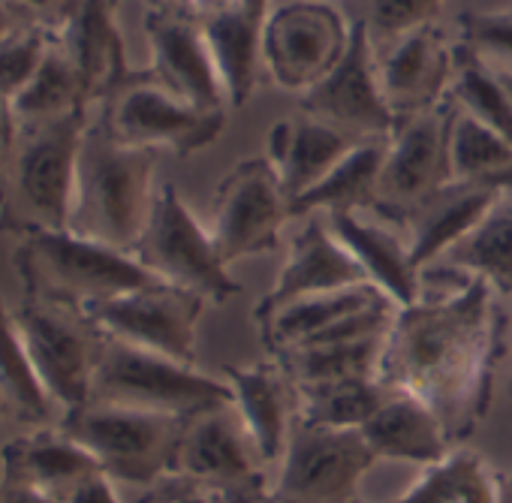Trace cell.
I'll return each instance as SVG.
<instances>
[{
  "instance_id": "cell-1",
  "label": "cell",
  "mask_w": 512,
  "mask_h": 503,
  "mask_svg": "<svg viewBox=\"0 0 512 503\" xmlns=\"http://www.w3.org/2000/svg\"><path fill=\"white\" fill-rule=\"evenodd\" d=\"M503 353L497 293L476 275L437 266L422 272V293L398 308L380 380L425 401L458 446L482 422Z\"/></svg>"
},
{
  "instance_id": "cell-2",
  "label": "cell",
  "mask_w": 512,
  "mask_h": 503,
  "mask_svg": "<svg viewBox=\"0 0 512 503\" xmlns=\"http://www.w3.org/2000/svg\"><path fill=\"white\" fill-rule=\"evenodd\" d=\"M157 151L118 139L103 115H94L82 139L70 229L133 254L157 199Z\"/></svg>"
},
{
  "instance_id": "cell-3",
  "label": "cell",
  "mask_w": 512,
  "mask_h": 503,
  "mask_svg": "<svg viewBox=\"0 0 512 503\" xmlns=\"http://www.w3.org/2000/svg\"><path fill=\"white\" fill-rule=\"evenodd\" d=\"M91 109L16 124V142L7 172V193L0 205V229L19 235L40 229H70L76 169Z\"/></svg>"
},
{
  "instance_id": "cell-4",
  "label": "cell",
  "mask_w": 512,
  "mask_h": 503,
  "mask_svg": "<svg viewBox=\"0 0 512 503\" xmlns=\"http://www.w3.org/2000/svg\"><path fill=\"white\" fill-rule=\"evenodd\" d=\"M13 266L25 299L85 311L121 293L160 284L127 250L76 235L73 229H40L19 235Z\"/></svg>"
},
{
  "instance_id": "cell-5",
  "label": "cell",
  "mask_w": 512,
  "mask_h": 503,
  "mask_svg": "<svg viewBox=\"0 0 512 503\" xmlns=\"http://www.w3.org/2000/svg\"><path fill=\"white\" fill-rule=\"evenodd\" d=\"M91 401L193 419L232 404V389L223 377H211L193 362L106 338L94 371Z\"/></svg>"
},
{
  "instance_id": "cell-6",
  "label": "cell",
  "mask_w": 512,
  "mask_h": 503,
  "mask_svg": "<svg viewBox=\"0 0 512 503\" xmlns=\"http://www.w3.org/2000/svg\"><path fill=\"white\" fill-rule=\"evenodd\" d=\"M58 425L94 455L109 479L154 488L175 476L187 419L88 401L64 413Z\"/></svg>"
},
{
  "instance_id": "cell-7",
  "label": "cell",
  "mask_w": 512,
  "mask_h": 503,
  "mask_svg": "<svg viewBox=\"0 0 512 503\" xmlns=\"http://www.w3.org/2000/svg\"><path fill=\"white\" fill-rule=\"evenodd\" d=\"M133 257L160 284L187 290L208 305H226L241 293L208 232V223L190 211L175 184L157 187L151 217L133 247Z\"/></svg>"
},
{
  "instance_id": "cell-8",
  "label": "cell",
  "mask_w": 512,
  "mask_h": 503,
  "mask_svg": "<svg viewBox=\"0 0 512 503\" xmlns=\"http://www.w3.org/2000/svg\"><path fill=\"white\" fill-rule=\"evenodd\" d=\"M13 323L61 416L88 404L106 335L85 317V311L22 299V305L13 308Z\"/></svg>"
},
{
  "instance_id": "cell-9",
  "label": "cell",
  "mask_w": 512,
  "mask_h": 503,
  "mask_svg": "<svg viewBox=\"0 0 512 503\" xmlns=\"http://www.w3.org/2000/svg\"><path fill=\"white\" fill-rule=\"evenodd\" d=\"M290 199L269 157L238 160L214 187L208 232L226 266L281 247Z\"/></svg>"
},
{
  "instance_id": "cell-10",
  "label": "cell",
  "mask_w": 512,
  "mask_h": 503,
  "mask_svg": "<svg viewBox=\"0 0 512 503\" xmlns=\"http://www.w3.org/2000/svg\"><path fill=\"white\" fill-rule=\"evenodd\" d=\"M377 461L362 431L296 422L272 494L281 503H353Z\"/></svg>"
},
{
  "instance_id": "cell-11",
  "label": "cell",
  "mask_w": 512,
  "mask_h": 503,
  "mask_svg": "<svg viewBox=\"0 0 512 503\" xmlns=\"http://www.w3.org/2000/svg\"><path fill=\"white\" fill-rule=\"evenodd\" d=\"M353 25L326 0H296L269 13L263 25V70L290 94L323 82L347 55Z\"/></svg>"
},
{
  "instance_id": "cell-12",
  "label": "cell",
  "mask_w": 512,
  "mask_h": 503,
  "mask_svg": "<svg viewBox=\"0 0 512 503\" xmlns=\"http://www.w3.org/2000/svg\"><path fill=\"white\" fill-rule=\"evenodd\" d=\"M109 130L127 145L190 157L205 151L226 130V112H202L160 88L145 70L97 106Z\"/></svg>"
},
{
  "instance_id": "cell-13",
  "label": "cell",
  "mask_w": 512,
  "mask_h": 503,
  "mask_svg": "<svg viewBox=\"0 0 512 503\" xmlns=\"http://www.w3.org/2000/svg\"><path fill=\"white\" fill-rule=\"evenodd\" d=\"M205 305V299L187 290L148 284L85 308V317L106 338L196 365L199 323Z\"/></svg>"
},
{
  "instance_id": "cell-14",
  "label": "cell",
  "mask_w": 512,
  "mask_h": 503,
  "mask_svg": "<svg viewBox=\"0 0 512 503\" xmlns=\"http://www.w3.org/2000/svg\"><path fill=\"white\" fill-rule=\"evenodd\" d=\"M455 103H443L401 118L386 139V157L380 172V211L377 217L398 223V217L452 181L449 169V133H452Z\"/></svg>"
},
{
  "instance_id": "cell-15",
  "label": "cell",
  "mask_w": 512,
  "mask_h": 503,
  "mask_svg": "<svg viewBox=\"0 0 512 503\" xmlns=\"http://www.w3.org/2000/svg\"><path fill=\"white\" fill-rule=\"evenodd\" d=\"M299 109L353 139H389L398 118L383 100L377 79V49L368 22H353L341 64L299 97Z\"/></svg>"
},
{
  "instance_id": "cell-16",
  "label": "cell",
  "mask_w": 512,
  "mask_h": 503,
  "mask_svg": "<svg viewBox=\"0 0 512 503\" xmlns=\"http://www.w3.org/2000/svg\"><path fill=\"white\" fill-rule=\"evenodd\" d=\"M142 28L151 52V64L145 73L160 88L202 112L229 109L202 34V22L193 10L145 4Z\"/></svg>"
},
{
  "instance_id": "cell-17",
  "label": "cell",
  "mask_w": 512,
  "mask_h": 503,
  "mask_svg": "<svg viewBox=\"0 0 512 503\" xmlns=\"http://www.w3.org/2000/svg\"><path fill=\"white\" fill-rule=\"evenodd\" d=\"M175 476H184L214 494L266 482L269 467L232 404L187 419Z\"/></svg>"
},
{
  "instance_id": "cell-18",
  "label": "cell",
  "mask_w": 512,
  "mask_h": 503,
  "mask_svg": "<svg viewBox=\"0 0 512 503\" xmlns=\"http://www.w3.org/2000/svg\"><path fill=\"white\" fill-rule=\"evenodd\" d=\"M380 46L386 49L377 52V79L383 100L398 121L446 100L455 67V43H449L437 25L407 31Z\"/></svg>"
},
{
  "instance_id": "cell-19",
  "label": "cell",
  "mask_w": 512,
  "mask_h": 503,
  "mask_svg": "<svg viewBox=\"0 0 512 503\" xmlns=\"http://www.w3.org/2000/svg\"><path fill=\"white\" fill-rule=\"evenodd\" d=\"M223 380L232 389V407L260 449L263 464L278 470L299 422V383L278 356L253 365H226Z\"/></svg>"
},
{
  "instance_id": "cell-20",
  "label": "cell",
  "mask_w": 512,
  "mask_h": 503,
  "mask_svg": "<svg viewBox=\"0 0 512 503\" xmlns=\"http://www.w3.org/2000/svg\"><path fill=\"white\" fill-rule=\"evenodd\" d=\"M356 284H368V278L359 269V263L347 254V247L332 235L326 217H305V226L290 241L284 269L278 272L269 293L256 302L253 320H263L290 302Z\"/></svg>"
},
{
  "instance_id": "cell-21",
  "label": "cell",
  "mask_w": 512,
  "mask_h": 503,
  "mask_svg": "<svg viewBox=\"0 0 512 503\" xmlns=\"http://www.w3.org/2000/svg\"><path fill=\"white\" fill-rule=\"evenodd\" d=\"M55 37L76 67L88 109L103 106L136 73L127 64V46L118 28V0H79Z\"/></svg>"
},
{
  "instance_id": "cell-22",
  "label": "cell",
  "mask_w": 512,
  "mask_h": 503,
  "mask_svg": "<svg viewBox=\"0 0 512 503\" xmlns=\"http://www.w3.org/2000/svg\"><path fill=\"white\" fill-rule=\"evenodd\" d=\"M503 196L491 184L449 181L428 193L398 217V229L410 244V257L419 272L440 263L449 250L488 214V208Z\"/></svg>"
},
{
  "instance_id": "cell-23",
  "label": "cell",
  "mask_w": 512,
  "mask_h": 503,
  "mask_svg": "<svg viewBox=\"0 0 512 503\" xmlns=\"http://www.w3.org/2000/svg\"><path fill=\"white\" fill-rule=\"evenodd\" d=\"M332 235L359 263L368 284L377 287L395 308H407L422 293V272L413 266L404 232L368 211H344L326 217Z\"/></svg>"
},
{
  "instance_id": "cell-24",
  "label": "cell",
  "mask_w": 512,
  "mask_h": 503,
  "mask_svg": "<svg viewBox=\"0 0 512 503\" xmlns=\"http://www.w3.org/2000/svg\"><path fill=\"white\" fill-rule=\"evenodd\" d=\"M94 473H100L94 455L61 425L22 431L0 449V482L34 488L55 500Z\"/></svg>"
},
{
  "instance_id": "cell-25",
  "label": "cell",
  "mask_w": 512,
  "mask_h": 503,
  "mask_svg": "<svg viewBox=\"0 0 512 503\" xmlns=\"http://www.w3.org/2000/svg\"><path fill=\"white\" fill-rule=\"evenodd\" d=\"M269 163L275 166L281 187L290 199H302L314 184H320L359 142L368 139H353L305 112L296 118H281L269 130Z\"/></svg>"
},
{
  "instance_id": "cell-26",
  "label": "cell",
  "mask_w": 512,
  "mask_h": 503,
  "mask_svg": "<svg viewBox=\"0 0 512 503\" xmlns=\"http://www.w3.org/2000/svg\"><path fill=\"white\" fill-rule=\"evenodd\" d=\"M365 440L380 461H398L413 467H431L458 449L443 419L416 395L395 392L362 428Z\"/></svg>"
},
{
  "instance_id": "cell-27",
  "label": "cell",
  "mask_w": 512,
  "mask_h": 503,
  "mask_svg": "<svg viewBox=\"0 0 512 503\" xmlns=\"http://www.w3.org/2000/svg\"><path fill=\"white\" fill-rule=\"evenodd\" d=\"M202 34L217 70V79L226 94L229 109H241L263 73V25L266 19H256L241 7H226L211 16H199Z\"/></svg>"
},
{
  "instance_id": "cell-28",
  "label": "cell",
  "mask_w": 512,
  "mask_h": 503,
  "mask_svg": "<svg viewBox=\"0 0 512 503\" xmlns=\"http://www.w3.org/2000/svg\"><path fill=\"white\" fill-rule=\"evenodd\" d=\"M386 139L359 142L320 184L290 205L293 217H329L344 211H380V172Z\"/></svg>"
},
{
  "instance_id": "cell-29",
  "label": "cell",
  "mask_w": 512,
  "mask_h": 503,
  "mask_svg": "<svg viewBox=\"0 0 512 503\" xmlns=\"http://www.w3.org/2000/svg\"><path fill=\"white\" fill-rule=\"evenodd\" d=\"M61 422V410L43 389L13 323V308L0 299V425L22 431L52 428Z\"/></svg>"
},
{
  "instance_id": "cell-30",
  "label": "cell",
  "mask_w": 512,
  "mask_h": 503,
  "mask_svg": "<svg viewBox=\"0 0 512 503\" xmlns=\"http://www.w3.org/2000/svg\"><path fill=\"white\" fill-rule=\"evenodd\" d=\"M383 299L386 296L377 287L356 284V287L317 293V296L290 302V305L272 311L269 317L253 320V323H256V329H260V338H263L269 353H284V350H293V347L311 341L314 335L326 332L338 320H344L362 308H371Z\"/></svg>"
},
{
  "instance_id": "cell-31",
  "label": "cell",
  "mask_w": 512,
  "mask_h": 503,
  "mask_svg": "<svg viewBox=\"0 0 512 503\" xmlns=\"http://www.w3.org/2000/svg\"><path fill=\"white\" fill-rule=\"evenodd\" d=\"M440 263L482 278L497 296H512V199L503 193Z\"/></svg>"
},
{
  "instance_id": "cell-32",
  "label": "cell",
  "mask_w": 512,
  "mask_h": 503,
  "mask_svg": "<svg viewBox=\"0 0 512 503\" xmlns=\"http://www.w3.org/2000/svg\"><path fill=\"white\" fill-rule=\"evenodd\" d=\"M497 485L500 473L458 446L443 461L422 467L419 479L386 503H497Z\"/></svg>"
},
{
  "instance_id": "cell-33",
  "label": "cell",
  "mask_w": 512,
  "mask_h": 503,
  "mask_svg": "<svg viewBox=\"0 0 512 503\" xmlns=\"http://www.w3.org/2000/svg\"><path fill=\"white\" fill-rule=\"evenodd\" d=\"M386 338L389 332L356 338V341L299 347V350L269 353V356H278L299 386L335 383V380H368V377H380Z\"/></svg>"
},
{
  "instance_id": "cell-34",
  "label": "cell",
  "mask_w": 512,
  "mask_h": 503,
  "mask_svg": "<svg viewBox=\"0 0 512 503\" xmlns=\"http://www.w3.org/2000/svg\"><path fill=\"white\" fill-rule=\"evenodd\" d=\"M389 395L392 389L380 377L299 386V422L362 431Z\"/></svg>"
},
{
  "instance_id": "cell-35",
  "label": "cell",
  "mask_w": 512,
  "mask_h": 503,
  "mask_svg": "<svg viewBox=\"0 0 512 503\" xmlns=\"http://www.w3.org/2000/svg\"><path fill=\"white\" fill-rule=\"evenodd\" d=\"M449 169L452 181L491 184L506 193L512 184V145L455 106L449 133Z\"/></svg>"
},
{
  "instance_id": "cell-36",
  "label": "cell",
  "mask_w": 512,
  "mask_h": 503,
  "mask_svg": "<svg viewBox=\"0 0 512 503\" xmlns=\"http://www.w3.org/2000/svg\"><path fill=\"white\" fill-rule=\"evenodd\" d=\"M82 109H88V103H85L76 67L55 37L43 64L25 85V91L10 103L13 121L16 124H40V121L82 112Z\"/></svg>"
},
{
  "instance_id": "cell-37",
  "label": "cell",
  "mask_w": 512,
  "mask_h": 503,
  "mask_svg": "<svg viewBox=\"0 0 512 503\" xmlns=\"http://www.w3.org/2000/svg\"><path fill=\"white\" fill-rule=\"evenodd\" d=\"M464 115L476 118L488 130L500 133L512 145V94L506 82L482 64L473 52L455 43V67L446 94Z\"/></svg>"
},
{
  "instance_id": "cell-38",
  "label": "cell",
  "mask_w": 512,
  "mask_h": 503,
  "mask_svg": "<svg viewBox=\"0 0 512 503\" xmlns=\"http://www.w3.org/2000/svg\"><path fill=\"white\" fill-rule=\"evenodd\" d=\"M458 43L500 76H512V4L458 16Z\"/></svg>"
},
{
  "instance_id": "cell-39",
  "label": "cell",
  "mask_w": 512,
  "mask_h": 503,
  "mask_svg": "<svg viewBox=\"0 0 512 503\" xmlns=\"http://www.w3.org/2000/svg\"><path fill=\"white\" fill-rule=\"evenodd\" d=\"M55 34L37 25H19L7 37H0V103H13L37 67L43 64Z\"/></svg>"
},
{
  "instance_id": "cell-40",
  "label": "cell",
  "mask_w": 512,
  "mask_h": 503,
  "mask_svg": "<svg viewBox=\"0 0 512 503\" xmlns=\"http://www.w3.org/2000/svg\"><path fill=\"white\" fill-rule=\"evenodd\" d=\"M446 0H371V16H368V31L371 40L389 43L407 31L437 25Z\"/></svg>"
},
{
  "instance_id": "cell-41",
  "label": "cell",
  "mask_w": 512,
  "mask_h": 503,
  "mask_svg": "<svg viewBox=\"0 0 512 503\" xmlns=\"http://www.w3.org/2000/svg\"><path fill=\"white\" fill-rule=\"evenodd\" d=\"M10 4L25 25H37V28L58 34L73 16L79 0H10Z\"/></svg>"
},
{
  "instance_id": "cell-42",
  "label": "cell",
  "mask_w": 512,
  "mask_h": 503,
  "mask_svg": "<svg viewBox=\"0 0 512 503\" xmlns=\"http://www.w3.org/2000/svg\"><path fill=\"white\" fill-rule=\"evenodd\" d=\"M139 503H223L214 491L184 479V476H169L160 485L148 488V494Z\"/></svg>"
},
{
  "instance_id": "cell-43",
  "label": "cell",
  "mask_w": 512,
  "mask_h": 503,
  "mask_svg": "<svg viewBox=\"0 0 512 503\" xmlns=\"http://www.w3.org/2000/svg\"><path fill=\"white\" fill-rule=\"evenodd\" d=\"M58 503H121L118 497V482L109 479L103 470L82 479L79 485H73Z\"/></svg>"
},
{
  "instance_id": "cell-44",
  "label": "cell",
  "mask_w": 512,
  "mask_h": 503,
  "mask_svg": "<svg viewBox=\"0 0 512 503\" xmlns=\"http://www.w3.org/2000/svg\"><path fill=\"white\" fill-rule=\"evenodd\" d=\"M13 142H16L13 112H10L7 103H0V205H4V193H7V172H10Z\"/></svg>"
},
{
  "instance_id": "cell-45",
  "label": "cell",
  "mask_w": 512,
  "mask_h": 503,
  "mask_svg": "<svg viewBox=\"0 0 512 503\" xmlns=\"http://www.w3.org/2000/svg\"><path fill=\"white\" fill-rule=\"evenodd\" d=\"M223 503H281L275 494H272V479L266 482H253V485H244V488H235L229 494H217Z\"/></svg>"
},
{
  "instance_id": "cell-46",
  "label": "cell",
  "mask_w": 512,
  "mask_h": 503,
  "mask_svg": "<svg viewBox=\"0 0 512 503\" xmlns=\"http://www.w3.org/2000/svg\"><path fill=\"white\" fill-rule=\"evenodd\" d=\"M0 503H58L49 494H40L34 488H22V485H10L0 482Z\"/></svg>"
},
{
  "instance_id": "cell-47",
  "label": "cell",
  "mask_w": 512,
  "mask_h": 503,
  "mask_svg": "<svg viewBox=\"0 0 512 503\" xmlns=\"http://www.w3.org/2000/svg\"><path fill=\"white\" fill-rule=\"evenodd\" d=\"M19 25H25V22L19 19V13L13 10L10 0H0V37H7V34L16 31Z\"/></svg>"
},
{
  "instance_id": "cell-48",
  "label": "cell",
  "mask_w": 512,
  "mask_h": 503,
  "mask_svg": "<svg viewBox=\"0 0 512 503\" xmlns=\"http://www.w3.org/2000/svg\"><path fill=\"white\" fill-rule=\"evenodd\" d=\"M187 7H190L196 16H211V13H217V10L232 7V0H187Z\"/></svg>"
},
{
  "instance_id": "cell-49",
  "label": "cell",
  "mask_w": 512,
  "mask_h": 503,
  "mask_svg": "<svg viewBox=\"0 0 512 503\" xmlns=\"http://www.w3.org/2000/svg\"><path fill=\"white\" fill-rule=\"evenodd\" d=\"M232 4L247 10L256 19H269V4H272V0H232Z\"/></svg>"
},
{
  "instance_id": "cell-50",
  "label": "cell",
  "mask_w": 512,
  "mask_h": 503,
  "mask_svg": "<svg viewBox=\"0 0 512 503\" xmlns=\"http://www.w3.org/2000/svg\"><path fill=\"white\" fill-rule=\"evenodd\" d=\"M497 503H512V476H500V485H497Z\"/></svg>"
},
{
  "instance_id": "cell-51",
  "label": "cell",
  "mask_w": 512,
  "mask_h": 503,
  "mask_svg": "<svg viewBox=\"0 0 512 503\" xmlns=\"http://www.w3.org/2000/svg\"><path fill=\"white\" fill-rule=\"evenodd\" d=\"M497 76H500V73H497ZM500 79L506 82V88H509V94H512V76H500Z\"/></svg>"
},
{
  "instance_id": "cell-52",
  "label": "cell",
  "mask_w": 512,
  "mask_h": 503,
  "mask_svg": "<svg viewBox=\"0 0 512 503\" xmlns=\"http://www.w3.org/2000/svg\"><path fill=\"white\" fill-rule=\"evenodd\" d=\"M353 503H371V500H365V497H359V500H353Z\"/></svg>"
},
{
  "instance_id": "cell-53",
  "label": "cell",
  "mask_w": 512,
  "mask_h": 503,
  "mask_svg": "<svg viewBox=\"0 0 512 503\" xmlns=\"http://www.w3.org/2000/svg\"><path fill=\"white\" fill-rule=\"evenodd\" d=\"M506 196H509V199H512V184H509V190H506Z\"/></svg>"
},
{
  "instance_id": "cell-54",
  "label": "cell",
  "mask_w": 512,
  "mask_h": 503,
  "mask_svg": "<svg viewBox=\"0 0 512 503\" xmlns=\"http://www.w3.org/2000/svg\"><path fill=\"white\" fill-rule=\"evenodd\" d=\"M509 389H512V380H509Z\"/></svg>"
}]
</instances>
